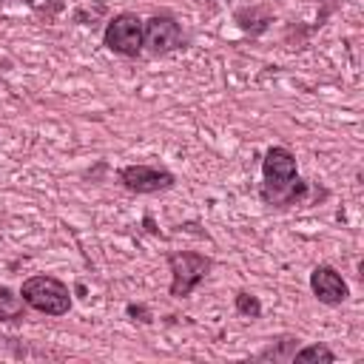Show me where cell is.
Returning a JSON list of instances; mask_svg holds the SVG:
<instances>
[{
  "label": "cell",
  "instance_id": "7",
  "mask_svg": "<svg viewBox=\"0 0 364 364\" xmlns=\"http://www.w3.org/2000/svg\"><path fill=\"white\" fill-rule=\"evenodd\" d=\"M310 290H313V296L321 304H330V307L347 301V296H350V287H347L344 276L336 267H330V264H316L313 267V273H310Z\"/></svg>",
  "mask_w": 364,
  "mask_h": 364
},
{
  "label": "cell",
  "instance_id": "12",
  "mask_svg": "<svg viewBox=\"0 0 364 364\" xmlns=\"http://www.w3.org/2000/svg\"><path fill=\"white\" fill-rule=\"evenodd\" d=\"M125 313H128L134 321H142V324H151V321H154V316H151V310H148L145 304H128Z\"/></svg>",
  "mask_w": 364,
  "mask_h": 364
},
{
  "label": "cell",
  "instance_id": "8",
  "mask_svg": "<svg viewBox=\"0 0 364 364\" xmlns=\"http://www.w3.org/2000/svg\"><path fill=\"white\" fill-rule=\"evenodd\" d=\"M26 318V301L20 296V290L11 287H0V321H20Z\"/></svg>",
  "mask_w": 364,
  "mask_h": 364
},
{
  "label": "cell",
  "instance_id": "10",
  "mask_svg": "<svg viewBox=\"0 0 364 364\" xmlns=\"http://www.w3.org/2000/svg\"><path fill=\"white\" fill-rule=\"evenodd\" d=\"M233 307H236L239 316H245V318H250V321L262 316V301H259V296H253V293H247V290H239V293H236Z\"/></svg>",
  "mask_w": 364,
  "mask_h": 364
},
{
  "label": "cell",
  "instance_id": "13",
  "mask_svg": "<svg viewBox=\"0 0 364 364\" xmlns=\"http://www.w3.org/2000/svg\"><path fill=\"white\" fill-rule=\"evenodd\" d=\"M0 3H34V0H0Z\"/></svg>",
  "mask_w": 364,
  "mask_h": 364
},
{
  "label": "cell",
  "instance_id": "9",
  "mask_svg": "<svg viewBox=\"0 0 364 364\" xmlns=\"http://www.w3.org/2000/svg\"><path fill=\"white\" fill-rule=\"evenodd\" d=\"M290 361H324V364H330V361H336V353L324 344H307V347H296Z\"/></svg>",
  "mask_w": 364,
  "mask_h": 364
},
{
  "label": "cell",
  "instance_id": "5",
  "mask_svg": "<svg viewBox=\"0 0 364 364\" xmlns=\"http://www.w3.org/2000/svg\"><path fill=\"white\" fill-rule=\"evenodd\" d=\"M182 26L171 14H154L142 23V51L151 57H165L176 48H182Z\"/></svg>",
  "mask_w": 364,
  "mask_h": 364
},
{
  "label": "cell",
  "instance_id": "6",
  "mask_svg": "<svg viewBox=\"0 0 364 364\" xmlns=\"http://www.w3.org/2000/svg\"><path fill=\"white\" fill-rule=\"evenodd\" d=\"M117 179L131 193H159L176 185V176L162 165H125L117 171Z\"/></svg>",
  "mask_w": 364,
  "mask_h": 364
},
{
  "label": "cell",
  "instance_id": "4",
  "mask_svg": "<svg viewBox=\"0 0 364 364\" xmlns=\"http://www.w3.org/2000/svg\"><path fill=\"white\" fill-rule=\"evenodd\" d=\"M142 17L134 11H119L108 20L102 31V43L108 51L119 57H139L142 54Z\"/></svg>",
  "mask_w": 364,
  "mask_h": 364
},
{
  "label": "cell",
  "instance_id": "14",
  "mask_svg": "<svg viewBox=\"0 0 364 364\" xmlns=\"http://www.w3.org/2000/svg\"><path fill=\"white\" fill-rule=\"evenodd\" d=\"M327 3H333V0H327Z\"/></svg>",
  "mask_w": 364,
  "mask_h": 364
},
{
  "label": "cell",
  "instance_id": "11",
  "mask_svg": "<svg viewBox=\"0 0 364 364\" xmlns=\"http://www.w3.org/2000/svg\"><path fill=\"white\" fill-rule=\"evenodd\" d=\"M296 338H284V341H279V344H267L256 358H273V361H290L293 358V353H296Z\"/></svg>",
  "mask_w": 364,
  "mask_h": 364
},
{
  "label": "cell",
  "instance_id": "3",
  "mask_svg": "<svg viewBox=\"0 0 364 364\" xmlns=\"http://www.w3.org/2000/svg\"><path fill=\"white\" fill-rule=\"evenodd\" d=\"M210 267H213V259L205 256V253H196V250H173V253H168V270H171L168 293L173 299L191 296L205 282Z\"/></svg>",
  "mask_w": 364,
  "mask_h": 364
},
{
  "label": "cell",
  "instance_id": "1",
  "mask_svg": "<svg viewBox=\"0 0 364 364\" xmlns=\"http://www.w3.org/2000/svg\"><path fill=\"white\" fill-rule=\"evenodd\" d=\"M262 188L259 196L270 208H290L307 196V182L299 176L296 156L284 145H270L262 159Z\"/></svg>",
  "mask_w": 364,
  "mask_h": 364
},
{
  "label": "cell",
  "instance_id": "2",
  "mask_svg": "<svg viewBox=\"0 0 364 364\" xmlns=\"http://www.w3.org/2000/svg\"><path fill=\"white\" fill-rule=\"evenodd\" d=\"M20 296L26 301V307L46 313V316H65L71 310V290L65 282H60L57 276L48 273H37L28 276L20 287Z\"/></svg>",
  "mask_w": 364,
  "mask_h": 364
}]
</instances>
